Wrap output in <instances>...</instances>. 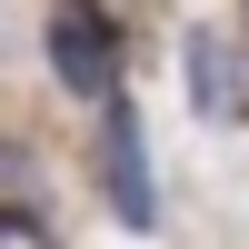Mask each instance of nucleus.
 Listing matches in <instances>:
<instances>
[{
    "label": "nucleus",
    "mask_w": 249,
    "mask_h": 249,
    "mask_svg": "<svg viewBox=\"0 0 249 249\" xmlns=\"http://www.w3.org/2000/svg\"><path fill=\"white\" fill-rule=\"evenodd\" d=\"M40 60H50L60 100H80V110H110V100H130V30L120 20H100L90 0H50L40 10Z\"/></svg>",
    "instance_id": "nucleus-1"
},
{
    "label": "nucleus",
    "mask_w": 249,
    "mask_h": 249,
    "mask_svg": "<svg viewBox=\"0 0 249 249\" xmlns=\"http://www.w3.org/2000/svg\"><path fill=\"white\" fill-rule=\"evenodd\" d=\"M90 170H100V210H110L130 239H160L170 199H160V160H150V130H140L130 100H110V110L90 120Z\"/></svg>",
    "instance_id": "nucleus-2"
},
{
    "label": "nucleus",
    "mask_w": 249,
    "mask_h": 249,
    "mask_svg": "<svg viewBox=\"0 0 249 249\" xmlns=\"http://www.w3.org/2000/svg\"><path fill=\"white\" fill-rule=\"evenodd\" d=\"M179 90H190V120H239L249 110V60L239 50H219V30L210 20H190V30H179Z\"/></svg>",
    "instance_id": "nucleus-3"
},
{
    "label": "nucleus",
    "mask_w": 249,
    "mask_h": 249,
    "mask_svg": "<svg viewBox=\"0 0 249 249\" xmlns=\"http://www.w3.org/2000/svg\"><path fill=\"white\" fill-rule=\"evenodd\" d=\"M40 199H50V170H40V150L0 130V210H30V219H40Z\"/></svg>",
    "instance_id": "nucleus-4"
},
{
    "label": "nucleus",
    "mask_w": 249,
    "mask_h": 249,
    "mask_svg": "<svg viewBox=\"0 0 249 249\" xmlns=\"http://www.w3.org/2000/svg\"><path fill=\"white\" fill-rule=\"evenodd\" d=\"M0 249H60V239H50V230H40V219H30V210H0Z\"/></svg>",
    "instance_id": "nucleus-5"
},
{
    "label": "nucleus",
    "mask_w": 249,
    "mask_h": 249,
    "mask_svg": "<svg viewBox=\"0 0 249 249\" xmlns=\"http://www.w3.org/2000/svg\"><path fill=\"white\" fill-rule=\"evenodd\" d=\"M90 10H100V20H120V30H130L140 10H170V0H90Z\"/></svg>",
    "instance_id": "nucleus-6"
},
{
    "label": "nucleus",
    "mask_w": 249,
    "mask_h": 249,
    "mask_svg": "<svg viewBox=\"0 0 249 249\" xmlns=\"http://www.w3.org/2000/svg\"><path fill=\"white\" fill-rule=\"evenodd\" d=\"M239 60H249V10H239Z\"/></svg>",
    "instance_id": "nucleus-7"
},
{
    "label": "nucleus",
    "mask_w": 249,
    "mask_h": 249,
    "mask_svg": "<svg viewBox=\"0 0 249 249\" xmlns=\"http://www.w3.org/2000/svg\"><path fill=\"white\" fill-rule=\"evenodd\" d=\"M40 10H50V0H40Z\"/></svg>",
    "instance_id": "nucleus-8"
}]
</instances>
